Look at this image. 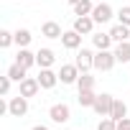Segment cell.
I'll use <instances>...</instances> for the list:
<instances>
[{"mask_svg": "<svg viewBox=\"0 0 130 130\" xmlns=\"http://www.w3.org/2000/svg\"><path fill=\"white\" fill-rule=\"evenodd\" d=\"M117 64V56H115V51H110V48H102V51H97L94 54V69L97 72H110L112 67Z\"/></svg>", "mask_w": 130, "mask_h": 130, "instance_id": "obj_1", "label": "cell"}, {"mask_svg": "<svg viewBox=\"0 0 130 130\" xmlns=\"http://www.w3.org/2000/svg\"><path fill=\"white\" fill-rule=\"evenodd\" d=\"M48 117H51L54 122L64 125V122H69V120H72V110H69V105L56 102V105H51V110H48Z\"/></svg>", "mask_w": 130, "mask_h": 130, "instance_id": "obj_2", "label": "cell"}, {"mask_svg": "<svg viewBox=\"0 0 130 130\" xmlns=\"http://www.w3.org/2000/svg\"><path fill=\"white\" fill-rule=\"evenodd\" d=\"M79 67L77 64H61V69H59V82L61 84H77L79 79Z\"/></svg>", "mask_w": 130, "mask_h": 130, "instance_id": "obj_3", "label": "cell"}, {"mask_svg": "<svg viewBox=\"0 0 130 130\" xmlns=\"http://www.w3.org/2000/svg\"><path fill=\"white\" fill-rule=\"evenodd\" d=\"M112 102H115V97H112V94H97V100H94L92 110H94L100 117H110V112H112Z\"/></svg>", "mask_w": 130, "mask_h": 130, "instance_id": "obj_4", "label": "cell"}, {"mask_svg": "<svg viewBox=\"0 0 130 130\" xmlns=\"http://www.w3.org/2000/svg\"><path fill=\"white\" fill-rule=\"evenodd\" d=\"M74 64L79 67V72H82V74H84V72H89V69H94V51H89V48H79V51H77Z\"/></svg>", "mask_w": 130, "mask_h": 130, "instance_id": "obj_5", "label": "cell"}, {"mask_svg": "<svg viewBox=\"0 0 130 130\" xmlns=\"http://www.w3.org/2000/svg\"><path fill=\"white\" fill-rule=\"evenodd\" d=\"M8 112H10L13 117H23V115L28 112V97H23V94L13 97V100L8 102Z\"/></svg>", "mask_w": 130, "mask_h": 130, "instance_id": "obj_6", "label": "cell"}, {"mask_svg": "<svg viewBox=\"0 0 130 130\" xmlns=\"http://www.w3.org/2000/svg\"><path fill=\"white\" fill-rule=\"evenodd\" d=\"M112 5H107V3H97L94 5V10H92V18H94V23H107V21H112Z\"/></svg>", "mask_w": 130, "mask_h": 130, "instance_id": "obj_7", "label": "cell"}, {"mask_svg": "<svg viewBox=\"0 0 130 130\" xmlns=\"http://www.w3.org/2000/svg\"><path fill=\"white\" fill-rule=\"evenodd\" d=\"M74 31L82 33V36H89V33L94 31V18H92V15H77V21H74Z\"/></svg>", "mask_w": 130, "mask_h": 130, "instance_id": "obj_8", "label": "cell"}, {"mask_svg": "<svg viewBox=\"0 0 130 130\" xmlns=\"http://www.w3.org/2000/svg\"><path fill=\"white\" fill-rule=\"evenodd\" d=\"M21 84V94L23 97H36L38 94V89H41V84H38V77H26L23 82H18Z\"/></svg>", "mask_w": 130, "mask_h": 130, "instance_id": "obj_9", "label": "cell"}, {"mask_svg": "<svg viewBox=\"0 0 130 130\" xmlns=\"http://www.w3.org/2000/svg\"><path fill=\"white\" fill-rule=\"evenodd\" d=\"M54 61H56V54H54L51 48H38V51H36V67H41V69H51Z\"/></svg>", "mask_w": 130, "mask_h": 130, "instance_id": "obj_10", "label": "cell"}, {"mask_svg": "<svg viewBox=\"0 0 130 130\" xmlns=\"http://www.w3.org/2000/svg\"><path fill=\"white\" fill-rule=\"evenodd\" d=\"M61 43H64V48L74 51V48H79V46H82V33H77L74 28H72V31H64V36H61Z\"/></svg>", "mask_w": 130, "mask_h": 130, "instance_id": "obj_11", "label": "cell"}, {"mask_svg": "<svg viewBox=\"0 0 130 130\" xmlns=\"http://www.w3.org/2000/svg\"><path fill=\"white\" fill-rule=\"evenodd\" d=\"M56 82H59V74H54L51 69H41V72H38V84H41V89H54Z\"/></svg>", "mask_w": 130, "mask_h": 130, "instance_id": "obj_12", "label": "cell"}, {"mask_svg": "<svg viewBox=\"0 0 130 130\" xmlns=\"http://www.w3.org/2000/svg\"><path fill=\"white\" fill-rule=\"evenodd\" d=\"M41 33H43L46 38H61V36H64V31H61V26H59L56 21H46V23L41 26Z\"/></svg>", "mask_w": 130, "mask_h": 130, "instance_id": "obj_13", "label": "cell"}, {"mask_svg": "<svg viewBox=\"0 0 130 130\" xmlns=\"http://www.w3.org/2000/svg\"><path fill=\"white\" fill-rule=\"evenodd\" d=\"M110 36H112V41H115V43H122V41H127V38H130V26L117 23V26H112V28H110Z\"/></svg>", "mask_w": 130, "mask_h": 130, "instance_id": "obj_14", "label": "cell"}, {"mask_svg": "<svg viewBox=\"0 0 130 130\" xmlns=\"http://www.w3.org/2000/svg\"><path fill=\"white\" fill-rule=\"evenodd\" d=\"M15 61L21 64V67H26V69H31V67H36V54H33V51H28V46H26V48H21V51H18V56H15Z\"/></svg>", "mask_w": 130, "mask_h": 130, "instance_id": "obj_15", "label": "cell"}, {"mask_svg": "<svg viewBox=\"0 0 130 130\" xmlns=\"http://www.w3.org/2000/svg\"><path fill=\"white\" fill-rule=\"evenodd\" d=\"M92 43H94V48H97V51H102V48H110L115 41H112V36H110V33H94V36H92Z\"/></svg>", "mask_w": 130, "mask_h": 130, "instance_id": "obj_16", "label": "cell"}, {"mask_svg": "<svg viewBox=\"0 0 130 130\" xmlns=\"http://www.w3.org/2000/svg\"><path fill=\"white\" fill-rule=\"evenodd\" d=\"M115 56H117L120 64H127V61H130V41L117 43V46H115Z\"/></svg>", "mask_w": 130, "mask_h": 130, "instance_id": "obj_17", "label": "cell"}, {"mask_svg": "<svg viewBox=\"0 0 130 130\" xmlns=\"http://www.w3.org/2000/svg\"><path fill=\"white\" fill-rule=\"evenodd\" d=\"M26 72H28V69H26V67H21L18 61L8 67V77H10L13 82H23V79H26Z\"/></svg>", "mask_w": 130, "mask_h": 130, "instance_id": "obj_18", "label": "cell"}, {"mask_svg": "<svg viewBox=\"0 0 130 130\" xmlns=\"http://www.w3.org/2000/svg\"><path fill=\"white\" fill-rule=\"evenodd\" d=\"M110 117H112V120H122V117H127V105H125L122 100H115V102H112V112H110Z\"/></svg>", "mask_w": 130, "mask_h": 130, "instance_id": "obj_19", "label": "cell"}, {"mask_svg": "<svg viewBox=\"0 0 130 130\" xmlns=\"http://www.w3.org/2000/svg\"><path fill=\"white\" fill-rule=\"evenodd\" d=\"M79 105L82 107H92L94 105V100H97V94H94V89H79Z\"/></svg>", "mask_w": 130, "mask_h": 130, "instance_id": "obj_20", "label": "cell"}, {"mask_svg": "<svg viewBox=\"0 0 130 130\" xmlns=\"http://www.w3.org/2000/svg\"><path fill=\"white\" fill-rule=\"evenodd\" d=\"M92 10H94L92 0H79V3L74 5V15H92Z\"/></svg>", "mask_w": 130, "mask_h": 130, "instance_id": "obj_21", "label": "cell"}, {"mask_svg": "<svg viewBox=\"0 0 130 130\" xmlns=\"http://www.w3.org/2000/svg\"><path fill=\"white\" fill-rule=\"evenodd\" d=\"M31 41H33V36H31V31H28V28H18V31H15V43H18L21 48H26Z\"/></svg>", "mask_w": 130, "mask_h": 130, "instance_id": "obj_22", "label": "cell"}, {"mask_svg": "<svg viewBox=\"0 0 130 130\" xmlns=\"http://www.w3.org/2000/svg\"><path fill=\"white\" fill-rule=\"evenodd\" d=\"M77 87H79V89H94V77H89L87 72H84V74H79Z\"/></svg>", "mask_w": 130, "mask_h": 130, "instance_id": "obj_23", "label": "cell"}, {"mask_svg": "<svg viewBox=\"0 0 130 130\" xmlns=\"http://www.w3.org/2000/svg\"><path fill=\"white\" fill-rule=\"evenodd\" d=\"M10 43H15V33H10V31H0V48H8Z\"/></svg>", "mask_w": 130, "mask_h": 130, "instance_id": "obj_24", "label": "cell"}, {"mask_svg": "<svg viewBox=\"0 0 130 130\" xmlns=\"http://www.w3.org/2000/svg\"><path fill=\"white\" fill-rule=\"evenodd\" d=\"M97 130H117V120H112V117H105V120H100Z\"/></svg>", "mask_w": 130, "mask_h": 130, "instance_id": "obj_25", "label": "cell"}, {"mask_svg": "<svg viewBox=\"0 0 130 130\" xmlns=\"http://www.w3.org/2000/svg\"><path fill=\"white\" fill-rule=\"evenodd\" d=\"M117 18H120V23H122V26H130V5L120 8V10H117Z\"/></svg>", "mask_w": 130, "mask_h": 130, "instance_id": "obj_26", "label": "cell"}, {"mask_svg": "<svg viewBox=\"0 0 130 130\" xmlns=\"http://www.w3.org/2000/svg\"><path fill=\"white\" fill-rule=\"evenodd\" d=\"M10 82H13V79H10L8 74H5V77H0V94H3V97L10 92Z\"/></svg>", "mask_w": 130, "mask_h": 130, "instance_id": "obj_27", "label": "cell"}, {"mask_svg": "<svg viewBox=\"0 0 130 130\" xmlns=\"http://www.w3.org/2000/svg\"><path fill=\"white\" fill-rule=\"evenodd\" d=\"M117 130H130V120H127V117L117 120Z\"/></svg>", "mask_w": 130, "mask_h": 130, "instance_id": "obj_28", "label": "cell"}, {"mask_svg": "<svg viewBox=\"0 0 130 130\" xmlns=\"http://www.w3.org/2000/svg\"><path fill=\"white\" fill-rule=\"evenodd\" d=\"M33 130H48V127H46V125H36Z\"/></svg>", "mask_w": 130, "mask_h": 130, "instance_id": "obj_29", "label": "cell"}, {"mask_svg": "<svg viewBox=\"0 0 130 130\" xmlns=\"http://www.w3.org/2000/svg\"><path fill=\"white\" fill-rule=\"evenodd\" d=\"M67 3H69V5H77V3H79V0H67Z\"/></svg>", "mask_w": 130, "mask_h": 130, "instance_id": "obj_30", "label": "cell"}]
</instances>
